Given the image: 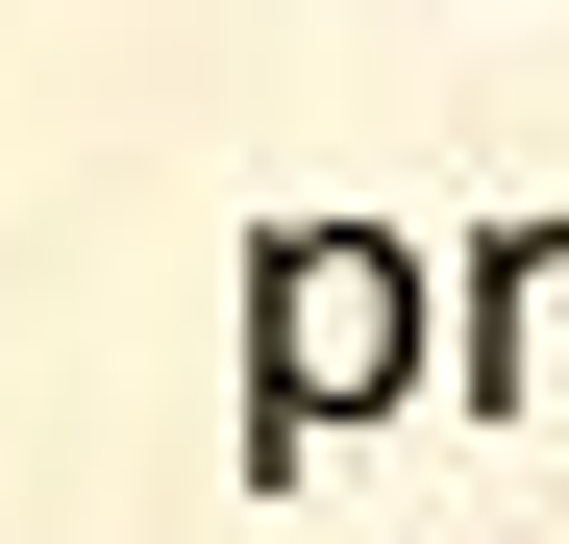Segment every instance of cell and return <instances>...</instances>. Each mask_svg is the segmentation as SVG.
<instances>
[{"label":"cell","mask_w":569,"mask_h":544,"mask_svg":"<svg viewBox=\"0 0 569 544\" xmlns=\"http://www.w3.org/2000/svg\"><path fill=\"white\" fill-rule=\"evenodd\" d=\"M397 346H421V272L371 248V223H298V248H272V421L397 396Z\"/></svg>","instance_id":"6da1fadb"}]
</instances>
